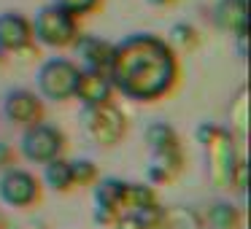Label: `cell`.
Here are the masks:
<instances>
[{
    "label": "cell",
    "instance_id": "cell-1",
    "mask_svg": "<svg viewBox=\"0 0 251 229\" xmlns=\"http://www.w3.org/2000/svg\"><path fill=\"white\" fill-rule=\"evenodd\" d=\"M178 57L173 44L151 33H135L114 44L108 78L114 92L135 103H157L178 84Z\"/></svg>",
    "mask_w": 251,
    "mask_h": 229
},
{
    "label": "cell",
    "instance_id": "cell-2",
    "mask_svg": "<svg viewBox=\"0 0 251 229\" xmlns=\"http://www.w3.org/2000/svg\"><path fill=\"white\" fill-rule=\"evenodd\" d=\"M146 140L154 151V162L149 167L151 181L168 183L178 175L181 164H184V151H181V140L176 135V130L165 121H157L146 130Z\"/></svg>",
    "mask_w": 251,
    "mask_h": 229
},
{
    "label": "cell",
    "instance_id": "cell-3",
    "mask_svg": "<svg viewBox=\"0 0 251 229\" xmlns=\"http://www.w3.org/2000/svg\"><path fill=\"white\" fill-rule=\"evenodd\" d=\"M30 27H33V38L49 49H65V46H73V41L78 38V19L54 3L38 8Z\"/></svg>",
    "mask_w": 251,
    "mask_h": 229
},
{
    "label": "cell",
    "instance_id": "cell-4",
    "mask_svg": "<svg viewBox=\"0 0 251 229\" xmlns=\"http://www.w3.org/2000/svg\"><path fill=\"white\" fill-rule=\"evenodd\" d=\"M19 148H22L25 159L46 164V162H51V159L62 157V151H65V135H62V130H57V127L38 121V124L25 127Z\"/></svg>",
    "mask_w": 251,
    "mask_h": 229
},
{
    "label": "cell",
    "instance_id": "cell-5",
    "mask_svg": "<svg viewBox=\"0 0 251 229\" xmlns=\"http://www.w3.org/2000/svg\"><path fill=\"white\" fill-rule=\"evenodd\" d=\"M78 65L65 57H51L38 70V92L49 100H71L76 92Z\"/></svg>",
    "mask_w": 251,
    "mask_h": 229
},
{
    "label": "cell",
    "instance_id": "cell-6",
    "mask_svg": "<svg viewBox=\"0 0 251 229\" xmlns=\"http://www.w3.org/2000/svg\"><path fill=\"white\" fill-rule=\"evenodd\" d=\"M84 124H87L89 137L95 143H100V146H116L125 137V130H127L125 114L114 103L89 105L84 111Z\"/></svg>",
    "mask_w": 251,
    "mask_h": 229
},
{
    "label": "cell",
    "instance_id": "cell-7",
    "mask_svg": "<svg viewBox=\"0 0 251 229\" xmlns=\"http://www.w3.org/2000/svg\"><path fill=\"white\" fill-rule=\"evenodd\" d=\"M41 186L35 181V175H30L27 170L8 167L0 175V200L11 207H30L33 202H38Z\"/></svg>",
    "mask_w": 251,
    "mask_h": 229
},
{
    "label": "cell",
    "instance_id": "cell-8",
    "mask_svg": "<svg viewBox=\"0 0 251 229\" xmlns=\"http://www.w3.org/2000/svg\"><path fill=\"white\" fill-rule=\"evenodd\" d=\"M3 114H6V119L14 121V124L30 127V124L44 121V103H41V97L35 92H30V89H14V92L6 94Z\"/></svg>",
    "mask_w": 251,
    "mask_h": 229
},
{
    "label": "cell",
    "instance_id": "cell-9",
    "mask_svg": "<svg viewBox=\"0 0 251 229\" xmlns=\"http://www.w3.org/2000/svg\"><path fill=\"white\" fill-rule=\"evenodd\" d=\"M73 97H78L84 105H103L111 103L114 97V87L105 70H95V68H78V78H76V92Z\"/></svg>",
    "mask_w": 251,
    "mask_h": 229
},
{
    "label": "cell",
    "instance_id": "cell-10",
    "mask_svg": "<svg viewBox=\"0 0 251 229\" xmlns=\"http://www.w3.org/2000/svg\"><path fill=\"white\" fill-rule=\"evenodd\" d=\"M33 44L30 19L19 11L0 14V51H22Z\"/></svg>",
    "mask_w": 251,
    "mask_h": 229
},
{
    "label": "cell",
    "instance_id": "cell-11",
    "mask_svg": "<svg viewBox=\"0 0 251 229\" xmlns=\"http://www.w3.org/2000/svg\"><path fill=\"white\" fill-rule=\"evenodd\" d=\"M213 22L224 33H232L240 41H246V33H249V8H246V0H219L216 8H213Z\"/></svg>",
    "mask_w": 251,
    "mask_h": 229
},
{
    "label": "cell",
    "instance_id": "cell-12",
    "mask_svg": "<svg viewBox=\"0 0 251 229\" xmlns=\"http://www.w3.org/2000/svg\"><path fill=\"white\" fill-rule=\"evenodd\" d=\"M78 57L84 60V68H95V70H105L108 73L111 65V54H114V44L103 38H95V35H78L73 41Z\"/></svg>",
    "mask_w": 251,
    "mask_h": 229
},
{
    "label": "cell",
    "instance_id": "cell-13",
    "mask_svg": "<svg viewBox=\"0 0 251 229\" xmlns=\"http://www.w3.org/2000/svg\"><path fill=\"white\" fill-rule=\"evenodd\" d=\"M125 189V181L116 178H103L95 186V221L111 227L114 224V207L119 202V194Z\"/></svg>",
    "mask_w": 251,
    "mask_h": 229
},
{
    "label": "cell",
    "instance_id": "cell-14",
    "mask_svg": "<svg viewBox=\"0 0 251 229\" xmlns=\"http://www.w3.org/2000/svg\"><path fill=\"white\" fill-rule=\"evenodd\" d=\"M44 181L57 191H71L73 189V170H71V162H65L62 157L46 162V170H44Z\"/></svg>",
    "mask_w": 251,
    "mask_h": 229
},
{
    "label": "cell",
    "instance_id": "cell-15",
    "mask_svg": "<svg viewBox=\"0 0 251 229\" xmlns=\"http://www.w3.org/2000/svg\"><path fill=\"white\" fill-rule=\"evenodd\" d=\"M208 221H211L213 229H238L240 216H238V210H235L232 205L219 202V205H213L211 210H208Z\"/></svg>",
    "mask_w": 251,
    "mask_h": 229
},
{
    "label": "cell",
    "instance_id": "cell-16",
    "mask_svg": "<svg viewBox=\"0 0 251 229\" xmlns=\"http://www.w3.org/2000/svg\"><path fill=\"white\" fill-rule=\"evenodd\" d=\"M51 3H54V6H60L62 11L73 14V17L78 19V17H87V14L98 11L103 0H51Z\"/></svg>",
    "mask_w": 251,
    "mask_h": 229
},
{
    "label": "cell",
    "instance_id": "cell-17",
    "mask_svg": "<svg viewBox=\"0 0 251 229\" xmlns=\"http://www.w3.org/2000/svg\"><path fill=\"white\" fill-rule=\"evenodd\" d=\"M73 170V186H87L98 178V167H95L89 159H78V162H71Z\"/></svg>",
    "mask_w": 251,
    "mask_h": 229
},
{
    "label": "cell",
    "instance_id": "cell-18",
    "mask_svg": "<svg viewBox=\"0 0 251 229\" xmlns=\"http://www.w3.org/2000/svg\"><path fill=\"white\" fill-rule=\"evenodd\" d=\"M170 35H173V44H181L186 46V49H192V46L197 44V30L192 27V24H176L173 30H170Z\"/></svg>",
    "mask_w": 251,
    "mask_h": 229
},
{
    "label": "cell",
    "instance_id": "cell-19",
    "mask_svg": "<svg viewBox=\"0 0 251 229\" xmlns=\"http://www.w3.org/2000/svg\"><path fill=\"white\" fill-rule=\"evenodd\" d=\"M8 157H11L8 146H0V167H6V164H8Z\"/></svg>",
    "mask_w": 251,
    "mask_h": 229
},
{
    "label": "cell",
    "instance_id": "cell-20",
    "mask_svg": "<svg viewBox=\"0 0 251 229\" xmlns=\"http://www.w3.org/2000/svg\"><path fill=\"white\" fill-rule=\"evenodd\" d=\"M149 3H151V6H159V8H162V6H170L173 0H149Z\"/></svg>",
    "mask_w": 251,
    "mask_h": 229
}]
</instances>
